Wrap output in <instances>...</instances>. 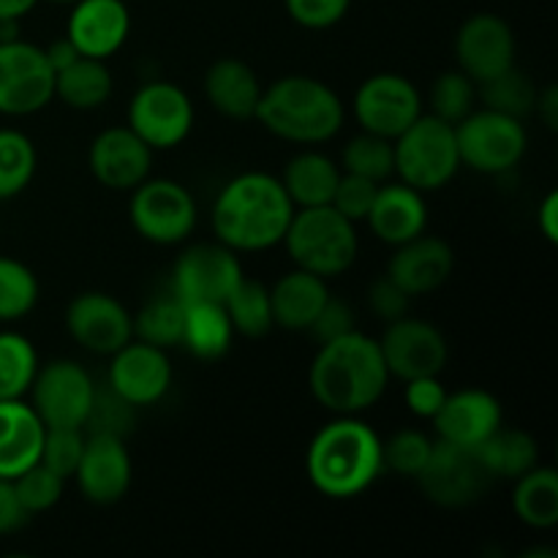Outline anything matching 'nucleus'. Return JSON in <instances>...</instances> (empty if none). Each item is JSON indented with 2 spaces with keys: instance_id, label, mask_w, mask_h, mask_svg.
<instances>
[{
  "instance_id": "obj_1",
  "label": "nucleus",
  "mask_w": 558,
  "mask_h": 558,
  "mask_svg": "<svg viewBox=\"0 0 558 558\" xmlns=\"http://www.w3.org/2000/svg\"><path fill=\"white\" fill-rule=\"evenodd\" d=\"M294 216L281 178L270 172H243L216 194L210 227L218 243L234 254H262L281 245Z\"/></svg>"
},
{
  "instance_id": "obj_2",
  "label": "nucleus",
  "mask_w": 558,
  "mask_h": 558,
  "mask_svg": "<svg viewBox=\"0 0 558 558\" xmlns=\"http://www.w3.org/2000/svg\"><path fill=\"white\" fill-rule=\"evenodd\" d=\"M305 474L325 499H357L385 474L381 436L360 414H332L305 450Z\"/></svg>"
},
{
  "instance_id": "obj_3",
  "label": "nucleus",
  "mask_w": 558,
  "mask_h": 558,
  "mask_svg": "<svg viewBox=\"0 0 558 558\" xmlns=\"http://www.w3.org/2000/svg\"><path fill=\"white\" fill-rule=\"evenodd\" d=\"M390 371L379 341L352 330L319 343L308 368V390L330 414H365L385 398Z\"/></svg>"
},
{
  "instance_id": "obj_4",
  "label": "nucleus",
  "mask_w": 558,
  "mask_h": 558,
  "mask_svg": "<svg viewBox=\"0 0 558 558\" xmlns=\"http://www.w3.org/2000/svg\"><path fill=\"white\" fill-rule=\"evenodd\" d=\"M254 120L276 140L319 147L341 134L347 107L327 82L308 74H287L262 90Z\"/></svg>"
},
{
  "instance_id": "obj_5",
  "label": "nucleus",
  "mask_w": 558,
  "mask_h": 558,
  "mask_svg": "<svg viewBox=\"0 0 558 558\" xmlns=\"http://www.w3.org/2000/svg\"><path fill=\"white\" fill-rule=\"evenodd\" d=\"M281 245L294 267L330 281L352 270L357 262V223L341 216L332 205L300 207L289 221Z\"/></svg>"
},
{
  "instance_id": "obj_6",
  "label": "nucleus",
  "mask_w": 558,
  "mask_h": 558,
  "mask_svg": "<svg viewBox=\"0 0 558 558\" xmlns=\"http://www.w3.org/2000/svg\"><path fill=\"white\" fill-rule=\"evenodd\" d=\"M396 178L423 194L447 189L461 172L456 125L423 112L403 134L392 140Z\"/></svg>"
},
{
  "instance_id": "obj_7",
  "label": "nucleus",
  "mask_w": 558,
  "mask_h": 558,
  "mask_svg": "<svg viewBox=\"0 0 558 558\" xmlns=\"http://www.w3.org/2000/svg\"><path fill=\"white\" fill-rule=\"evenodd\" d=\"M456 140L461 167L490 178L512 172L529 150L523 120L488 107L472 109L461 123H456Z\"/></svg>"
},
{
  "instance_id": "obj_8",
  "label": "nucleus",
  "mask_w": 558,
  "mask_h": 558,
  "mask_svg": "<svg viewBox=\"0 0 558 558\" xmlns=\"http://www.w3.org/2000/svg\"><path fill=\"white\" fill-rule=\"evenodd\" d=\"M129 221L153 245H180L194 234L199 207L194 194L172 178H147L131 191Z\"/></svg>"
},
{
  "instance_id": "obj_9",
  "label": "nucleus",
  "mask_w": 558,
  "mask_h": 558,
  "mask_svg": "<svg viewBox=\"0 0 558 558\" xmlns=\"http://www.w3.org/2000/svg\"><path fill=\"white\" fill-rule=\"evenodd\" d=\"M194 101L183 87L169 80H153L131 96L125 125L156 153L183 145L194 131Z\"/></svg>"
},
{
  "instance_id": "obj_10",
  "label": "nucleus",
  "mask_w": 558,
  "mask_h": 558,
  "mask_svg": "<svg viewBox=\"0 0 558 558\" xmlns=\"http://www.w3.org/2000/svg\"><path fill=\"white\" fill-rule=\"evenodd\" d=\"M428 501L445 510H463L477 505L496 483L474 447H458L450 441H434L428 463L414 480Z\"/></svg>"
},
{
  "instance_id": "obj_11",
  "label": "nucleus",
  "mask_w": 558,
  "mask_h": 558,
  "mask_svg": "<svg viewBox=\"0 0 558 558\" xmlns=\"http://www.w3.org/2000/svg\"><path fill=\"white\" fill-rule=\"evenodd\" d=\"M27 396H31L27 403L38 414L44 428H85L96 396V381L76 360H49L47 365H38Z\"/></svg>"
},
{
  "instance_id": "obj_12",
  "label": "nucleus",
  "mask_w": 558,
  "mask_h": 558,
  "mask_svg": "<svg viewBox=\"0 0 558 558\" xmlns=\"http://www.w3.org/2000/svg\"><path fill=\"white\" fill-rule=\"evenodd\" d=\"M54 101V71L44 47L11 38L0 41V114L27 118Z\"/></svg>"
},
{
  "instance_id": "obj_13",
  "label": "nucleus",
  "mask_w": 558,
  "mask_h": 558,
  "mask_svg": "<svg viewBox=\"0 0 558 558\" xmlns=\"http://www.w3.org/2000/svg\"><path fill=\"white\" fill-rule=\"evenodd\" d=\"M423 112V93L409 76L396 71L371 74L352 96V114L360 129L385 140H396Z\"/></svg>"
},
{
  "instance_id": "obj_14",
  "label": "nucleus",
  "mask_w": 558,
  "mask_h": 558,
  "mask_svg": "<svg viewBox=\"0 0 558 558\" xmlns=\"http://www.w3.org/2000/svg\"><path fill=\"white\" fill-rule=\"evenodd\" d=\"M245 278L240 254L227 248L223 243H196L189 245L183 254L174 259L172 281L169 292L183 305L191 303H227L229 294L234 292Z\"/></svg>"
},
{
  "instance_id": "obj_15",
  "label": "nucleus",
  "mask_w": 558,
  "mask_h": 558,
  "mask_svg": "<svg viewBox=\"0 0 558 558\" xmlns=\"http://www.w3.org/2000/svg\"><path fill=\"white\" fill-rule=\"evenodd\" d=\"M385 357L390 379H417V376H441L450 363V341L428 319L401 316L387 322L381 338H376Z\"/></svg>"
},
{
  "instance_id": "obj_16",
  "label": "nucleus",
  "mask_w": 558,
  "mask_h": 558,
  "mask_svg": "<svg viewBox=\"0 0 558 558\" xmlns=\"http://www.w3.org/2000/svg\"><path fill=\"white\" fill-rule=\"evenodd\" d=\"M518 41L510 22L490 11H480L463 20L456 33L458 69L477 85L505 74L515 65Z\"/></svg>"
},
{
  "instance_id": "obj_17",
  "label": "nucleus",
  "mask_w": 558,
  "mask_h": 558,
  "mask_svg": "<svg viewBox=\"0 0 558 558\" xmlns=\"http://www.w3.org/2000/svg\"><path fill=\"white\" fill-rule=\"evenodd\" d=\"M65 330L76 347L109 357L134 341V316L112 294L82 292L65 308Z\"/></svg>"
},
{
  "instance_id": "obj_18",
  "label": "nucleus",
  "mask_w": 558,
  "mask_h": 558,
  "mask_svg": "<svg viewBox=\"0 0 558 558\" xmlns=\"http://www.w3.org/2000/svg\"><path fill=\"white\" fill-rule=\"evenodd\" d=\"M87 169L104 189L131 194L150 178L153 150L129 125H109L93 136L87 147Z\"/></svg>"
},
{
  "instance_id": "obj_19",
  "label": "nucleus",
  "mask_w": 558,
  "mask_h": 558,
  "mask_svg": "<svg viewBox=\"0 0 558 558\" xmlns=\"http://www.w3.org/2000/svg\"><path fill=\"white\" fill-rule=\"evenodd\" d=\"M172 363L163 349L142 341H129L123 349L109 354L107 387L118 392L131 407H153L172 387Z\"/></svg>"
},
{
  "instance_id": "obj_20",
  "label": "nucleus",
  "mask_w": 558,
  "mask_h": 558,
  "mask_svg": "<svg viewBox=\"0 0 558 558\" xmlns=\"http://www.w3.org/2000/svg\"><path fill=\"white\" fill-rule=\"evenodd\" d=\"M71 480H76L80 494L90 505L109 507L125 499L131 483H134V461H131L125 439L107 434H87L80 466Z\"/></svg>"
},
{
  "instance_id": "obj_21",
  "label": "nucleus",
  "mask_w": 558,
  "mask_h": 558,
  "mask_svg": "<svg viewBox=\"0 0 558 558\" xmlns=\"http://www.w3.org/2000/svg\"><path fill=\"white\" fill-rule=\"evenodd\" d=\"M436 439L458 447H480L494 430L505 425V409L494 392L483 387L447 392L445 403L430 420Z\"/></svg>"
},
{
  "instance_id": "obj_22",
  "label": "nucleus",
  "mask_w": 558,
  "mask_h": 558,
  "mask_svg": "<svg viewBox=\"0 0 558 558\" xmlns=\"http://www.w3.org/2000/svg\"><path fill=\"white\" fill-rule=\"evenodd\" d=\"M456 270V251L436 234H417L401 245H392L387 272L409 298H423L450 281Z\"/></svg>"
},
{
  "instance_id": "obj_23",
  "label": "nucleus",
  "mask_w": 558,
  "mask_h": 558,
  "mask_svg": "<svg viewBox=\"0 0 558 558\" xmlns=\"http://www.w3.org/2000/svg\"><path fill=\"white\" fill-rule=\"evenodd\" d=\"M131 33L125 0H76L65 22V38L85 58L107 60L123 49Z\"/></svg>"
},
{
  "instance_id": "obj_24",
  "label": "nucleus",
  "mask_w": 558,
  "mask_h": 558,
  "mask_svg": "<svg viewBox=\"0 0 558 558\" xmlns=\"http://www.w3.org/2000/svg\"><path fill=\"white\" fill-rule=\"evenodd\" d=\"M430 210L423 191L412 189L407 183H381L376 191V199L371 205L365 223L374 232L376 240L387 245H401L417 234L428 232Z\"/></svg>"
},
{
  "instance_id": "obj_25",
  "label": "nucleus",
  "mask_w": 558,
  "mask_h": 558,
  "mask_svg": "<svg viewBox=\"0 0 558 558\" xmlns=\"http://www.w3.org/2000/svg\"><path fill=\"white\" fill-rule=\"evenodd\" d=\"M205 98L221 118L227 120H254L256 107L265 85L259 74L240 58H218L210 69L205 71Z\"/></svg>"
},
{
  "instance_id": "obj_26",
  "label": "nucleus",
  "mask_w": 558,
  "mask_h": 558,
  "mask_svg": "<svg viewBox=\"0 0 558 558\" xmlns=\"http://www.w3.org/2000/svg\"><path fill=\"white\" fill-rule=\"evenodd\" d=\"M327 300H330V287L325 278L292 267L270 287L272 322L281 330L308 332Z\"/></svg>"
},
{
  "instance_id": "obj_27",
  "label": "nucleus",
  "mask_w": 558,
  "mask_h": 558,
  "mask_svg": "<svg viewBox=\"0 0 558 558\" xmlns=\"http://www.w3.org/2000/svg\"><path fill=\"white\" fill-rule=\"evenodd\" d=\"M44 423L25 398L0 401V477L14 480L38 463Z\"/></svg>"
},
{
  "instance_id": "obj_28",
  "label": "nucleus",
  "mask_w": 558,
  "mask_h": 558,
  "mask_svg": "<svg viewBox=\"0 0 558 558\" xmlns=\"http://www.w3.org/2000/svg\"><path fill=\"white\" fill-rule=\"evenodd\" d=\"M338 180H341V167L319 147H303L294 153L281 172V185L292 199L294 210L330 205Z\"/></svg>"
},
{
  "instance_id": "obj_29",
  "label": "nucleus",
  "mask_w": 558,
  "mask_h": 558,
  "mask_svg": "<svg viewBox=\"0 0 558 558\" xmlns=\"http://www.w3.org/2000/svg\"><path fill=\"white\" fill-rule=\"evenodd\" d=\"M114 80L107 60L80 58L63 71L54 74V98L76 112H90V109L104 107L112 98Z\"/></svg>"
},
{
  "instance_id": "obj_30",
  "label": "nucleus",
  "mask_w": 558,
  "mask_h": 558,
  "mask_svg": "<svg viewBox=\"0 0 558 558\" xmlns=\"http://www.w3.org/2000/svg\"><path fill=\"white\" fill-rule=\"evenodd\" d=\"M512 490V510L523 526L534 532H548L558 523V474L554 466L537 463L521 474Z\"/></svg>"
},
{
  "instance_id": "obj_31",
  "label": "nucleus",
  "mask_w": 558,
  "mask_h": 558,
  "mask_svg": "<svg viewBox=\"0 0 558 558\" xmlns=\"http://www.w3.org/2000/svg\"><path fill=\"white\" fill-rule=\"evenodd\" d=\"M232 322L227 311L218 303H191L185 305L183 341L180 347L189 349L196 360L216 363L232 349Z\"/></svg>"
},
{
  "instance_id": "obj_32",
  "label": "nucleus",
  "mask_w": 558,
  "mask_h": 558,
  "mask_svg": "<svg viewBox=\"0 0 558 558\" xmlns=\"http://www.w3.org/2000/svg\"><path fill=\"white\" fill-rule=\"evenodd\" d=\"M474 450L494 480H518L539 463V441L523 428L501 425Z\"/></svg>"
},
{
  "instance_id": "obj_33",
  "label": "nucleus",
  "mask_w": 558,
  "mask_h": 558,
  "mask_svg": "<svg viewBox=\"0 0 558 558\" xmlns=\"http://www.w3.org/2000/svg\"><path fill=\"white\" fill-rule=\"evenodd\" d=\"M223 311H227L229 322H232L234 336L251 338V341L265 338L276 327V322H272L270 287H265L262 281L243 278L227 298Z\"/></svg>"
},
{
  "instance_id": "obj_34",
  "label": "nucleus",
  "mask_w": 558,
  "mask_h": 558,
  "mask_svg": "<svg viewBox=\"0 0 558 558\" xmlns=\"http://www.w3.org/2000/svg\"><path fill=\"white\" fill-rule=\"evenodd\" d=\"M38 365L41 363L31 338L16 330H0V401L25 398Z\"/></svg>"
},
{
  "instance_id": "obj_35",
  "label": "nucleus",
  "mask_w": 558,
  "mask_h": 558,
  "mask_svg": "<svg viewBox=\"0 0 558 558\" xmlns=\"http://www.w3.org/2000/svg\"><path fill=\"white\" fill-rule=\"evenodd\" d=\"M134 316V338L150 347L169 349L180 347L183 341V322H185V305L174 298L172 292L153 298L142 305Z\"/></svg>"
},
{
  "instance_id": "obj_36",
  "label": "nucleus",
  "mask_w": 558,
  "mask_h": 558,
  "mask_svg": "<svg viewBox=\"0 0 558 558\" xmlns=\"http://www.w3.org/2000/svg\"><path fill=\"white\" fill-rule=\"evenodd\" d=\"M38 169L36 145L16 129H0V202L20 196Z\"/></svg>"
},
{
  "instance_id": "obj_37",
  "label": "nucleus",
  "mask_w": 558,
  "mask_h": 558,
  "mask_svg": "<svg viewBox=\"0 0 558 558\" xmlns=\"http://www.w3.org/2000/svg\"><path fill=\"white\" fill-rule=\"evenodd\" d=\"M338 167L347 174H357V178L374 180V183H387V180L396 174L392 140L368 134V131H360L357 136H352V140L343 145Z\"/></svg>"
},
{
  "instance_id": "obj_38",
  "label": "nucleus",
  "mask_w": 558,
  "mask_h": 558,
  "mask_svg": "<svg viewBox=\"0 0 558 558\" xmlns=\"http://www.w3.org/2000/svg\"><path fill=\"white\" fill-rule=\"evenodd\" d=\"M41 298L38 278L25 262L0 256V325H11L31 314Z\"/></svg>"
},
{
  "instance_id": "obj_39",
  "label": "nucleus",
  "mask_w": 558,
  "mask_h": 558,
  "mask_svg": "<svg viewBox=\"0 0 558 558\" xmlns=\"http://www.w3.org/2000/svg\"><path fill=\"white\" fill-rule=\"evenodd\" d=\"M537 93L539 90L532 82V76L518 69V65L507 69L505 74L494 76V80L483 82V85H477V96L483 98L485 107L521 120L534 112Z\"/></svg>"
},
{
  "instance_id": "obj_40",
  "label": "nucleus",
  "mask_w": 558,
  "mask_h": 558,
  "mask_svg": "<svg viewBox=\"0 0 558 558\" xmlns=\"http://www.w3.org/2000/svg\"><path fill=\"white\" fill-rule=\"evenodd\" d=\"M477 82L469 80L461 69L441 71L430 85V114L445 123L456 125L466 118L472 109H477Z\"/></svg>"
},
{
  "instance_id": "obj_41",
  "label": "nucleus",
  "mask_w": 558,
  "mask_h": 558,
  "mask_svg": "<svg viewBox=\"0 0 558 558\" xmlns=\"http://www.w3.org/2000/svg\"><path fill=\"white\" fill-rule=\"evenodd\" d=\"M434 441L425 430L420 428H401L381 441V458H385V472L396 474V477L417 480L420 472L428 463L430 452H434Z\"/></svg>"
},
{
  "instance_id": "obj_42",
  "label": "nucleus",
  "mask_w": 558,
  "mask_h": 558,
  "mask_svg": "<svg viewBox=\"0 0 558 558\" xmlns=\"http://www.w3.org/2000/svg\"><path fill=\"white\" fill-rule=\"evenodd\" d=\"M136 425V407H131L125 398H120L118 392L109 390V387H96V396H93L90 412L85 420V434H107V436H120V439H129V434Z\"/></svg>"
},
{
  "instance_id": "obj_43",
  "label": "nucleus",
  "mask_w": 558,
  "mask_h": 558,
  "mask_svg": "<svg viewBox=\"0 0 558 558\" xmlns=\"http://www.w3.org/2000/svg\"><path fill=\"white\" fill-rule=\"evenodd\" d=\"M11 483H14V494L27 515H38V512L52 510V507L63 499L65 480L58 477V474H54L52 469L44 466V463H33L31 469L16 474Z\"/></svg>"
},
{
  "instance_id": "obj_44",
  "label": "nucleus",
  "mask_w": 558,
  "mask_h": 558,
  "mask_svg": "<svg viewBox=\"0 0 558 558\" xmlns=\"http://www.w3.org/2000/svg\"><path fill=\"white\" fill-rule=\"evenodd\" d=\"M87 434L85 428H44L41 456L38 463L52 469L58 477L71 480L80 466L82 450H85Z\"/></svg>"
},
{
  "instance_id": "obj_45",
  "label": "nucleus",
  "mask_w": 558,
  "mask_h": 558,
  "mask_svg": "<svg viewBox=\"0 0 558 558\" xmlns=\"http://www.w3.org/2000/svg\"><path fill=\"white\" fill-rule=\"evenodd\" d=\"M289 20L305 31H327L343 22L352 0H283Z\"/></svg>"
},
{
  "instance_id": "obj_46",
  "label": "nucleus",
  "mask_w": 558,
  "mask_h": 558,
  "mask_svg": "<svg viewBox=\"0 0 558 558\" xmlns=\"http://www.w3.org/2000/svg\"><path fill=\"white\" fill-rule=\"evenodd\" d=\"M379 185L381 183H374V180H365V178H357V174L341 172V180H338L336 194H332L330 205L336 207L341 216H347L349 221L360 223V221H365V216H368Z\"/></svg>"
},
{
  "instance_id": "obj_47",
  "label": "nucleus",
  "mask_w": 558,
  "mask_h": 558,
  "mask_svg": "<svg viewBox=\"0 0 558 558\" xmlns=\"http://www.w3.org/2000/svg\"><path fill=\"white\" fill-rule=\"evenodd\" d=\"M447 398V387L439 376H417L403 381V401L417 420H434Z\"/></svg>"
},
{
  "instance_id": "obj_48",
  "label": "nucleus",
  "mask_w": 558,
  "mask_h": 558,
  "mask_svg": "<svg viewBox=\"0 0 558 558\" xmlns=\"http://www.w3.org/2000/svg\"><path fill=\"white\" fill-rule=\"evenodd\" d=\"M409 305H412V298L392 281L390 276L376 278L374 283L368 287V308L376 319L396 322L401 316L409 314Z\"/></svg>"
},
{
  "instance_id": "obj_49",
  "label": "nucleus",
  "mask_w": 558,
  "mask_h": 558,
  "mask_svg": "<svg viewBox=\"0 0 558 558\" xmlns=\"http://www.w3.org/2000/svg\"><path fill=\"white\" fill-rule=\"evenodd\" d=\"M354 319H357V316H354L352 305H349L347 300H338L330 294V300H327L325 308L319 311V316H316V322L311 325L308 332L314 336L316 347H319V343H327L332 341V338H341L347 336V332L357 330Z\"/></svg>"
},
{
  "instance_id": "obj_50",
  "label": "nucleus",
  "mask_w": 558,
  "mask_h": 558,
  "mask_svg": "<svg viewBox=\"0 0 558 558\" xmlns=\"http://www.w3.org/2000/svg\"><path fill=\"white\" fill-rule=\"evenodd\" d=\"M27 518L31 515L22 510L20 499H16L14 494V483L0 477V537L20 532V529L25 526Z\"/></svg>"
},
{
  "instance_id": "obj_51",
  "label": "nucleus",
  "mask_w": 558,
  "mask_h": 558,
  "mask_svg": "<svg viewBox=\"0 0 558 558\" xmlns=\"http://www.w3.org/2000/svg\"><path fill=\"white\" fill-rule=\"evenodd\" d=\"M537 227L550 245L558 243V194L548 191L537 207Z\"/></svg>"
},
{
  "instance_id": "obj_52",
  "label": "nucleus",
  "mask_w": 558,
  "mask_h": 558,
  "mask_svg": "<svg viewBox=\"0 0 558 558\" xmlns=\"http://www.w3.org/2000/svg\"><path fill=\"white\" fill-rule=\"evenodd\" d=\"M44 54H47V60H49V65H52L54 74H58V71H63L65 65H71L76 58H80L76 47L65 36L58 38V41H52L49 47H44Z\"/></svg>"
},
{
  "instance_id": "obj_53",
  "label": "nucleus",
  "mask_w": 558,
  "mask_h": 558,
  "mask_svg": "<svg viewBox=\"0 0 558 558\" xmlns=\"http://www.w3.org/2000/svg\"><path fill=\"white\" fill-rule=\"evenodd\" d=\"M534 112H537V118L543 120V123L548 125L550 131L556 129V123H558V90L554 85H548L545 90L537 93V104H534Z\"/></svg>"
},
{
  "instance_id": "obj_54",
  "label": "nucleus",
  "mask_w": 558,
  "mask_h": 558,
  "mask_svg": "<svg viewBox=\"0 0 558 558\" xmlns=\"http://www.w3.org/2000/svg\"><path fill=\"white\" fill-rule=\"evenodd\" d=\"M38 5V0H0V20H16L31 14Z\"/></svg>"
},
{
  "instance_id": "obj_55",
  "label": "nucleus",
  "mask_w": 558,
  "mask_h": 558,
  "mask_svg": "<svg viewBox=\"0 0 558 558\" xmlns=\"http://www.w3.org/2000/svg\"><path fill=\"white\" fill-rule=\"evenodd\" d=\"M49 3H60V5H74L76 0H49Z\"/></svg>"
}]
</instances>
